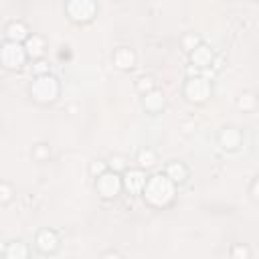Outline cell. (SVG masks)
Returning a JSON list of instances; mask_svg holds the SVG:
<instances>
[{"mask_svg": "<svg viewBox=\"0 0 259 259\" xmlns=\"http://www.w3.org/2000/svg\"><path fill=\"white\" fill-rule=\"evenodd\" d=\"M144 196L150 204L154 206H164L172 200L174 196V182L168 178V176H162V174H156L152 178L146 180V186H144Z\"/></svg>", "mask_w": 259, "mask_h": 259, "instance_id": "1", "label": "cell"}, {"mask_svg": "<svg viewBox=\"0 0 259 259\" xmlns=\"http://www.w3.org/2000/svg\"><path fill=\"white\" fill-rule=\"evenodd\" d=\"M30 93H32V97H34L36 101H40V103L53 101V99L57 97V93H59V83H57V79L51 77L49 73L38 75L36 81L30 85Z\"/></svg>", "mask_w": 259, "mask_h": 259, "instance_id": "2", "label": "cell"}, {"mask_svg": "<svg viewBox=\"0 0 259 259\" xmlns=\"http://www.w3.org/2000/svg\"><path fill=\"white\" fill-rule=\"evenodd\" d=\"M24 59H26V51H24V47H20V42L8 40L2 45L0 61L6 69H18L20 65H24Z\"/></svg>", "mask_w": 259, "mask_h": 259, "instance_id": "3", "label": "cell"}, {"mask_svg": "<svg viewBox=\"0 0 259 259\" xmlns=\"http://www.w3.org/2000/svg\"><path fill=\"white\" fill-rule=\"evenodd\" d=\"M119 188H121V178L117 176V172L105 170L97 176V190L103 198H113L119 192Z\"/></svg>", "mask_w": 259, "mask_h": 259, "instance_id": "4", "label": "cell"}, {"mask_svg": "<svg viewBox=\"0 0 259 259\" xmlns=\"http://www.w3.org/2000/svg\"><path fill=\"white\" fill-rule=\"evenodd\" d=\"M67 12L77 22H87L95 14V0H69Z\"/></svg>", "mask_w": 259, "mask_h": 259, "instance_id": "5", "label": "cell"}, {"mask_svg": "<svg viewBox=\"0 0 259 259\" xmlns=\"http://www.w3.org/2000/svg\"><path fill=\"white\" fill-rule=\"evenodd\" d=\"M184 93L190 101H196V103L206 101V97L210 95V83L204 77H192V79L186 81Z\"/></svg>", "mask_w": 259, "mask_h": 259, "instance_id": "6", "label": "cell"}, {"mask_svg": "<svg viewBox=\"0 0 259 259\" xmlns=\"http://www.w3.org/2000/svg\"><path fill=\"white\" fill-rule=\"evenodd\" d=\"M146 180L148 178H146V174L142 170H125L121 186H125V190L132 192V194H140L144 190V186H146Z\"/></svg>", "mask_w": 259, "mask_h": 259, "instance_id": "7", "label": "cell"}, {"mask_svg": "<svg viewBox=\"0 0 259 259\" xmlns=\"http://www.w3.org/2000/svg\"><path fill=\"white\" fill-rule=\"evenodd\" d=\"M36 247H38V251H42V253H53V251L59 247V237H57V233H55V231H49V229L40 231V233L36 235Z\"/></svg>", "mask_w": 259, "mask_h": 259, "instance_id": "8", "label": "cell"}, {"mask_svg": "<svg viewBox=\"0 0 259 259\" xmlns=\"http://www.w3.org/2000/svg\"><path fill=\"white\" fill-rule=\"evenodd\" d=\"M190 59H192V65H196L198 69H206L212 63V51L206 45H198L196 49L190 51Z\"/></svg>", "mask_w": 259, "mask_h": 259, "instance_id": "9", "label": "cell"}, {"mask_svg": "<svg viewBox=\"0 0 259 259\" xmlns=\"http://www.w3.org/2000/svg\"><path fill=\"white\" fill-rule=\"evenodd\" d=\"M241 140H243V138H241V132L235 130V127H227V130H223L221 136H219L221 146L227 148V150H235V148H239V146H241Z\"/></svg>", "mask_w": 259, "mask_h": 259, "instance_id": "10", "label": "cell"}, {"mask_svg": "<svg viewBox=\"0 0 259 259\" xmlns=\"http://www.w3.org/2000/svg\"><path fill=\"white\" fill-rule=\"evenodd\" d=\"M144 107L148 109V111H152V113H156V111H160L162 107H164V93L162 91H158V89H150L146 95H144Z\"/></svg>", "mask_w": 259, "mask_h": 259, "instance_id": "11", "label": "cell"}, {"mask_svg": "<svg viewBox=\"0 0 259 259\" xmlns=\"http://www.w3.org/2000/svg\"><path fill=\"white\" fill-rule=\"evenodd\" d=\"M166 176H168L174 184H182V182L188 178V170H186V166H184L182 162H172V164H168V168H166Z\"/></svg>", "mask_w": 259, "mask_h": 259, "instance_id": "12", "label": "cell"}, {"mask_svg": "<svg viewBox=\"0 0 259 259\" xmlns=\"http://www.w3.org/2000/svg\"><path fill=\"white\" fill-rule=\"evenodd\" d=\"M24 51H26V57H32V59H38L42 53H45V40L36 34L32 36H26V45H24Z\"/></svg>", "mask_w": 259, "mask_h": 259, "instance_id": "13", "label": "cell"}, {"mask_svg": "<svg viewBox=\"0 0 259 259\" xmlns=\"http://www.w3.org/2000/svg\"><path fill=\"white\" fill-rule=\"evenodd\" d=\"M6 36H8V40H14V42L26 40L28 28H26L24 22H10V24L6 26Z\"/></svg>", "mask_w": 259, "mask_h": 259, "instance_id": "14", "label": "cell"}, {"mask_svg": "<svg viewBox=\"0 0 259 259\" xmlns=\"http://www.w3.org/2000/svg\"><path fill=\"white\" fill-rule=\"evenodd\" d=\"M134 61H136V55H134L130 49H117L115 55H113V63H115V67H119V69H130V67H134Z\"/></svg>", "mask_w": 259, "mask_h": 259, "instance_id": "15", "label": "cell"}, {"mask_svg": "<svg viewBox=\"0 0 259 259\" xmlns=\"http://www.w3.org/2000/svg\"><path fill=\"white\" fill-rule=\"evenodd\" d=\"M4 255L8 257V259H24V257H28V247L24 245V243H10L8 247H6V251H4Z\"/></svg>", "mask_w": 259, "mask_h": 259, "instance_id": "16", "label": "cell"}, {"mask_svg": "<svg viewBox=\"0 0 259 259\" xmlns=\"http://www.w3.org/2000/svg\"><path fill=\"white\" fill-rule=\"evenodd\" d=\"M138 164H140L142 168H150V166H154V164H156V154H154L150 148L140 150V152H138Z\"/></svg>", "mask_w": 259, "mask_h": 259, "instance_id": "17", "label": "cell"}, {"mask_svg": "<svg viewBox=\"0 0 259 259\" xmlns=\"http://www.w3.org/2000/svg\"><path fill=\"white\" fill-rule=\"evenodd\" d=\"M200 45V38L196 36V34H186L184 38H182V47H184V51H192V49H196Z\"/></svg>", "mask_w": 259, "mask_h": 259, "instance_id": "18", "label": "cell"}, {"mask_svg": "<svg viewBox=\"0 0 259 259\" xmlns=\"http://www.w3.org/2000/svg\"><path fill=\"white\" fill-rule=\"evenodd\" d=\"M239 107L241 109H253L255 107V95L253 93H243L239 99Z\"/></svg>", "mask_w": 259, "mask_h": 259, "instance_id": "19", "label": "cell"}, {"mask_svg": "<svg viewBox=\"0 0 259 259\" xmlns=\"http://www.w3.org/2000/svg\"><path fill=\"white\" fill-rule=\"evenodd\" d=\"M138 89H140L142 93H144V91L148 93L150 89H154V79H152V77H140V79H138Z\"/></svg>", "mask_w": 259, "mask_h": 259, "instance_id": "20", "label": "cell"}, {"mask_svg": "<svg viewBox=\"0 0 259 259\" xmlns=\"http://www.w3.org/2000/svg\"><path fill=\"white\" fill-rule=\"evenodd\" d=\"M109 168H111L113 172H117V170H125V158H121V156H113V158L109 160Z\"/></svg>", "mask_w": 259, "mask_h": 259, "instance_id": "21", "label": "cell"}, {"mask_svg": "<svg viewBox=\"0 0 259 259\" xmlns=\"http://www.w3.org/2000/svg\"><path fill=\"white\" fill-rule=\"evenodd\" d=\"M12 198V188L6 182H0V202H8Z\"/></svg>", "mask_w": 259, "mask_h": 259, "instance_id": "22", "label": "cell"}, {"mask_svg": "<svg viewBox=\"0 0 259 259\" xmlns=\"http://www.w3.org/2000/svg\"><path fill=\"white\" fill-rule=\"evenodd\" d=\"M34 73H36V75H45V73H49V63H45V61H36V63H34Z\"/></svg>", "mask_w": 259, "mask_h": 259, "instance_id": "23", "label": "cell"}, {"mask_svg": "<svg viewBox=\"0 0 259 259\" xmlns=\"http://www.w3.org/2000/svg\"><path fill=\"white\" fill-rule=\"evenodd\" d=\"M105 168H107V166H105L103 162H93V164H91V172L97 174V176H99L101 172H105Z\"/></svg>", "mask_w": 259, "mask_h": 259, "instance_id": "24", "label": "cell"}, {"mask_svg": "<svg viewBox=\"0 0 259 259\" xmlns=\"http://www.w3.org/2000/svg\"><path fill=\"white\" fill-rule=\"evenodd\" d=\"M233 257H249V249L247 247H235L233 249Z\"/></svg>", "mask_w": 259, "mask_h": 259, "instance_id": "25", "label": "cell"}, {"mask_svg": "<svg viewBox=\"0 0 259 259\" xmlns=\"http://www.w3.org/2000/svg\"><path fill=\"white\" fill-rule=\"evenodd\" d=\"M47 156H49V148H47L45 144H40V146L36 148V158L42 160V158H47Z\"/></svg>", "mask_w": 259, "mask_h": 259, "instance_id": "26", "label": "cell"}, {"mask_svg": "<svg viewBox=\"0 0 259 259\" xmlns=\"http://www.w3.org/2000/svg\"><path fill=\"white\" fill-rule=\"evenodd\" d=\"M251 192H253V198H255V196H257V180L253 182V188H251Z\"/></svg>", "mask_w": 259, "mask_h": 259, "instance_id": "27", "label": "cell"}, {"mask_svg": "<svg viewBox=\"0 0 259 259\" xmlns=\"http://www.w3.org/2000/svg\"><path fill=\"white\" fill-rule=\"evenodd\" d=\"M4 251H6V249H4V247H2V245H0V253H4Z\"/></svg>", "mask_w": 259, "mask_h": 259, "instance_id": "28", "label": "cell"}]
</instances>
